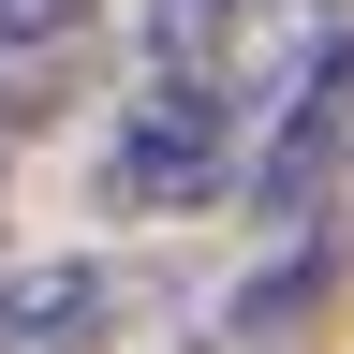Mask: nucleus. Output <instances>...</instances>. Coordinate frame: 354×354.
<instances>
[{
  "label": "nucleus",
  "instance_id": "1",
  "mask_svg": "<svg viewBox=\"0 0 354 354\" xmlns=\"http://www.w3.org/2000/svg\"><path fill=\"white\" fill-rule=\"evenodd\" d=\"M236 162H251V118L221 104L207 74H162L148 59V88H133L118 133H104V207H133V221L207 207V192H236Z\"/></svg>",
  "mask_w": 354,
  "mask_h": 354
},
{
  "label": "nucleus",
  "instance_id": "2",
  "mask_svg": "<svg viewBox=\"0 0 354 354\" xmlns=\"http://www.w3.org/2000/svg\"><path fill=\"white\" fill-rule=\"evenodd\" d=\"M104 325H118V266H88V251L0 281V354H88Z\"/></svg>",
  "mask_w": 354,
  "mask_h": 354
},
{
  "label": "nucleus",
  "instance_id": "3",
  "mask_svg": "<svg viewBox=\"0 0 354 354\" xmlns=\"http://www.w3.org/2000/svg\"><path fill=\"white\" fill-rule=\"evenodd\" d=\"M88 0H0V44H74Z\"/></svg>",
  "mask_w": 354,
  "mask_h": 354
},
{
  "label": "nucleus",
  "instance_id": "4",
  "mask_svg": "<svg viewBox=\"0 0 354 354\" xmlns=\"http://www.w3.org/2000/svg\"><path fill=\"white\" fill-rule=\"evenodd\" d=\"M192 354H251V339H236V325H207V339H192Z\"/></svg>",
  "mask_w": 354,
  "mask_h": 354
}]
</instances>
